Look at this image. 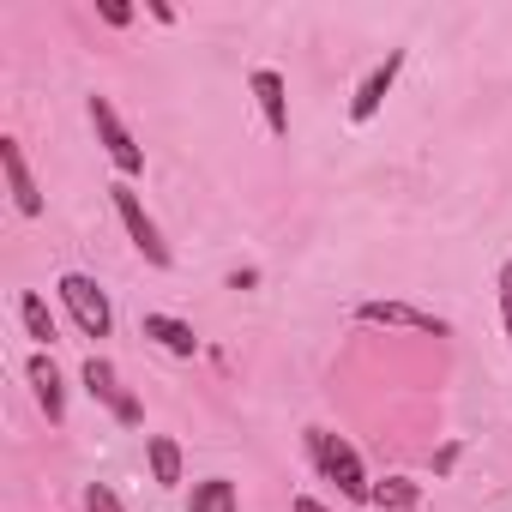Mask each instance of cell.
<instances>
[{
	"mask_svg": "<svg viewBox=\"0 0 512 512\" xmlns=\"http://www.w3.org/2000/svg\"><path fill=\"white\" fill-rule=\"evenodd\" d=\"M308 458H314V470L326 482H338V494H350V500H368L374 494V482H368V470H362V458H356V446L344 434L308 428Z\"/></svg>",
	"mask_w": 512,
	"mask_h": 512,
	"instance_id": "obj_1",
	"label": "cell"
},
{
	"mask_svg": "<svg viewBox=\"0 0 512 512\" xmlns=\"http://www.w3.org/2000/svg\"><path fill=\"white\" fill-rule=\"evenodd\" d=\"M109 199H115V217H121V223H127V235H133V247L145 253V266L169 272V266H175V253H169V241H163L157 217L145 211V199L133 193V181H115V187H109Z\"/></svg>",
	"mask_w": 512,
	"mask_h": 512,
	"instance_id": "obj_2",
	"label": "cell"
},
{
	"mask_svg": "<svg viewBox=\"0 0 512 512\" xmlns=\"http://www.w3.org/2000/svg\"><path fill=\"white\" fill-rule=\"evenodd\" d=\"M61 308L73 314V326L85 332V338H109L115 332V308H109V296L97 290V278H85V272H61Z\"/></svg>",
	"mask_w": 512,
	"mask_h": 512,
	"instance_id": "obj_3",
	"label": "cell"
},
{
	"mask_svg": "<svg viewBox=\"0 0 512 512\" xmlns=\"http://www.w3.org/2000/svg\"><path fill=\"white\" fill-rule=\"evenodd\" d=\"M85 115H91V127H97V145H103V151H109V163L121 169V181L145 175V151H139V139L127 133V121L115 115V103H109V97H91V103H85Z\"/></svg>",
	"mask_w": 512,
	"mask_h": 512,
	"instance_id": "obj_4",
	"label": "cell"
},
{
	"mask_svg": "<svg viewBox=\"0 0 512 512\" xmlns=\"http://www.w3.org/2000/svg\"><path fill=\"white\" fill-rule=\"evenodd\" d=\"M79 380H85V392H91V398H97V404L121 422V428H139V422H145L139 398L121 386V374H115V362H109V356H91V362L79 368Z\"/></svg>",
	"mask_w": 512,
	"mask_h": 512,
	"instance_id": "obj_5",
	"label": "cell"
},
{
	"mask_svg": "<svg viewBox=\"0 0 512 512\" xmlns=\"http://www.w3.org/2000/svg\"><path fill=\"white\" fill-rule=\"evenodd\" d=\"M404 61H410L404 49H386V61H374V67L362 73V85H356V97H350V121H374V115H380V103L392 97Z\"/></svg>",
	"mask_w": 512,
	"mask_h": 512,
	"instance_id": "obj_6",
	"label": "cell"
},
{
	"mask_svg": "<svg viewBox=\"0 0 512 512\" xmlns=\"http://www.w3.org/2000/svg\"><path fill=\"white\" fill-rule=\"evenodd\" d=\"M356 320H362V326H410V332H428V338H446V332H452L440 314L410 308V302H362Z\"/></svg>",
	"mask_w": 512,
	"mask_h": 512,
	"instance_id": "obj_7",
	"label": "cell"
},
{
	"mask_svg": "<svg viewBox=\"0 0 512 512\" xmlns=\"http://www.w3.org/2000/svg\"><path fill=\"white\" fill-rule=\"evenodd\" d=\"M25 380H31V392H37V404H43V416L61 428L67 422V380H61V368H55V356L49 350H37L31 362H25Z\"/></svg>",
	"mask_w": 512,
	"mask_h": 512,
	"instance_id": "obj_8",
	"label": "cell"
},
{
	"mask_svg": "<svg viewBox=\"0 0 512 512\" xmlns=\"http://www.w3.org/2000/svg\"><path fill=\"white\" fill-rule=\"evenodd\" d=\"M247 91H253V103H260V115H266V133H272V139H284V133H290V97H284V73L260 67V73L247 79Z\"/></svg>",
	"mask_w": 512,
	"mask_h": 512,
	"instance_id": "obj_9",
	"label": "cell"
},
{
	"mask_svg": "<svg viewBox=\"0 0 512 512\" xmlns=\"http://www.w3.org/2000/svg\"><path fill=\"white\" fill-rule=\"evenodd\" d=\"M0 169H7V187H13V205L25 217H43V193H37V175L19 151V139H0Z\"/></svg>",
	"mask_w": 512,
	"mask_h": 512,
	"instance_id": "obj_10",
	"label": "cell"
},
{
	"mask_svg": "<svg viewBox=\"0 0 512 512\" xmlns=\"http://www.w3.org/2000/svg\"><path fill=\"white\" fill-rule=\"evenodd\" d=\"M139 332H145V338H157L169 356H199L193 326H187V320H175V314H145V320H139Z\"/></svg>",
	"mask_w": 512,
	"mask_h": 512,
	"instance_id": "obj_11",
	"label": "cell"
},
{
	"mask_svg": "<svg viewBox=\"0 0 512 512\" xmlns=\"http://www.w3.org/2000/svg\"><path fill=\"white\" fill-rule=\"evenodd\" d=\"M145 464H151V482H157V488H175V482H181V446H175L169 434H151V440H145Z\"/></svg>",
	"mask_w": 512,
	"mask_h": 512,
	"instance_id": "obj_12",
	"label": "cell"
},
{
	"mask_svg": "<svg viewBox=\"0 0 512 512\" xmlns=\"http://www.w3.org/2000/svg\"><path fill=\"white\" fill-rule=\"evenodd\" d=\"M187 512H241V500H235V482H229V476H205V482H193V494H187Z\"/></svg>",
	"mask_w": 512,
	"mask_h": 512,
	"instance_id": "obj_13",
	"label": "cell"
},
{
	"mask_svg": "<svg viewBox=\"0 0 512 512\" xmlns=\"http://www.w3.org/2000/svg\"><path fill=\"white\" fill-rule=\"evenodd\" d=\"M422 500V488L410 482V476H386V482H374V494H368V506H380V512H410Z\"/></svg>",
	"mask_w": 512,
	"mask_h": 512,
	"instance_id": "obj_14",
	"label": "cell"
},
{
	"mask_svg": "<svg viewBox=\"0 0 512 512\" xmlns=\"http://www.w3.org/2000/svg\"><path fill=\"white\" fill-rule=\"evenodd\" d=\"M19 320H25V332H31L43 350L55 344V314H49V302H43L37 290H25V296H19Z\"/></svg>",
	"mask_w": 512,
	"mask_h": 512,
	"instance_id": "obj_15",
	"label": "cell"
},
{
	"mask_svg": "<svg viewBox=\"0 0 512 512\" xmlns=\"http://www.w3.org/2000/svg\"><path fill=\"white\" fill-rule=\"evenodd\" d=\"M85 512H127V506H121V494L109 482H91L85 488Z\"/></svg>",
	"mask_w": 512,
	"mask_h": 512,
	"instance_id": "obj_16",
	"label": "cell"
},
{
	"mask_svg": "<svg viewBox=\"0 0 512 512\" xmlns=\"http://www.w3.org/2000/svg\"><path fill=\"white\" fill-rule=\"evenodd\" d=\"M500 320H506V338H512V260L500 266Z\"/></svg>",
	"mask_w": 512,
	"mask_h": 512,
	"instance_id": "obj_17",
	"label": "cell"
},
{
	"mask_svg": "<svg viewBox=\"0 0 512 512\" xmlns=\"http://www.w3.org/2000/svg\"><path fill=\"white\" fill-rule=\"evenodd\" d=\"M97 13H103L115 31H121V25H133V7H121V0H97Z\"/></svg>",
	"mask_w": 512,
	"mask_h": 512,
	"instance_id": "obj_18",
	"label": "cell"
},
{
	"mask_svg": "<svg viewBox=\"0 0 512 512\" xmlns=\"http://www.w3.org/2000/svg\"><path fill=\"white\" fill-rule=\"evenodd\" d=\"M458 452H464V446H458V440H446V446H440V452H434V476H446V470H452V464H458Z\"/></svg>",
	"mask_w": 512,
	"mask_h": 512,
	"instance_id": "obj_19",
	"label": "cell"
},
{
	"mask_svg": "<svg viewBox=\"0 0 512 512\" xmlns=\"http://www.w3.org/2000/svg\"><path fill=\"white\" fill-rule=\"evenodd\" d=\"M253 284H260V272H253V266L247 272H229V290H253Z\"/></svg>",
	"mask_w": 512,
	"mask_h": 512,
	"instance_id": "obj_20",
	"label": "cell"
},
{
	"mask_svg": "<svg viewBox=\"0 0 512 512\" xmlns=\"http://www.w3.org/2000/svg\"><path fill=\"white\" fill-rule=\"evenodd\" d=\"M296 512H332L326 500H314V494H296Z\"/></svg>",
	"mask_w": 512,
	"mask_h": 512,
	"instance_id": "obj_21",
	"label": "cell"
}]
</instances>
